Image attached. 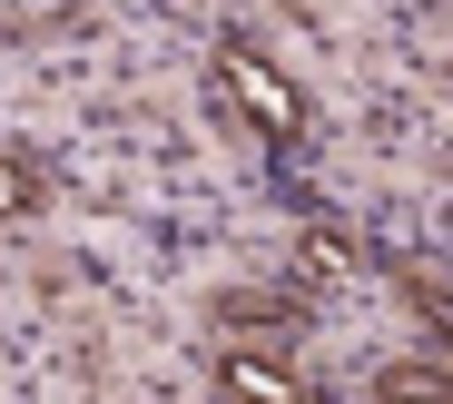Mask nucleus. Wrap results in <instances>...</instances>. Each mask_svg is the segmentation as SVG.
<instances>
[{
  "label": "nucleus",
  "instance_id": "nucleus-1",
  "mask_svg": "<svg viewBox=\"0 0 453 404\" xmlns=\"http://www.w3.org/2000/svg\"><path fill=\"white\" fill-rule=\"evenodd\" d=\"M217 79H226V99H237L266 138H296V128H306V99H296V79H286V69H266L247 40H226V50H217Z\"/></svg>",
  "mask_w": 453,
  "mask_h": 404
},
{
  "label": "nucleus",
  "instance_id": "nucleus-2",
  "mask_svg": "<svg viewBox=\"0 0 453 404\" xmlns=\"http://www.w3.org/2000/svg\"><path fill=\"white\" fill-rule=\"evenodd\" d=\"M226 394H247V404H306V385H296L286 365H266V355H226Z\"/></svg>",
  "mask_w": 453,
  "mask_h": 404
},
{
  "label": "nucleus",
  "instance_id": "nucleus-3",
  "mask_svg": "<svg viewBox=\"0 0 453 404\" xmlns=\"http://www.w3.org/2000/svg\"><path fill=\"white\" fill-rule=\"evenodd\" d=\"M374 404H453V375L443 365H385L374 375Z\"/></svg>",
  "mask_w": 453,
  "mask_h": 404
},
{
  "label": "nucleus",
  "instance_id": "nucleus-4",
  "mask_svg": "<svg viewBox=\"0 0 453 404\" xmlns=\"http://www.w3.org/2000/svg\"><path fill=\"white\" fill-rule=\"evenodd\" d=\"M296 267H306L316 286H335V276H355V257H345V237H335V227H306V237H296Z\"/></svg>",
  "mask_w": 453,
  "mask_h": 404
},
{
  "label": "nucleus",
  "instance_id": "nucleus-5",
  "mask_svg": "<svg viewBox=\"0 0 453 404\" xmlns=\"http://www.w3.org/2000/svg\"><path fill=\"white\" fill-rule=\"evenodd\" d=\"M414 306L434 315V326H443V346H453V296H443V286H414Z\"/></svg>",
  "mask_w": 453,
  "mask_h": 404
}]
</instances>
